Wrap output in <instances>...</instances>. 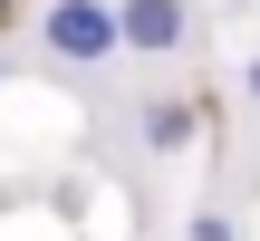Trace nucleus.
<instances>
[{
    "label": "nucleus",
    "mask_w": 260,
    "mask_h": 241,
    "mask_svg": "<svg viewBox=\"0 0 260 241\" xmlns=\"http://www.w3.org/2000/svg\"><path fill=\"white\" fill-rule=\"evenodd\" d=\"M125 126H135V145H145V155H154V164H174V155H183V145H193V135H203V106H193V97H183V87H145V97H135V116H125Z\"/></svg>",
    "instance_id": "7ed1b4c3"
},
{
    "label": "nucleus",
    "mask_w": 260,
    "mask_h": 241,
    "mask_svg": "<svg viewBox=\"0 0 260 241\" xmlns=\"http://www.w3.org/2000/svg\"><path fill=\"white\" fill-rule=\"evenodd\" d=\"M0 77H10V48H0Z\"/></svg>",
    "instance_id": "423d86ee"
},
{
    "label": "nucleus",
    "mask_w": 260,
    "mask_h": 241,
    "mask_svg": "<svg viewBox=\"0 0 260 241\" xmlns=\"http://www.w3.org/2000/svg\"><path fill=\"white\" fill-rule=\"evenodd\" d=\"M29 58L58 77H106L116 48V0H29Z\"/></svg>",
    "instance_id": "f257e3e1"
},
{
    "label": "nucleus",
    "mask_w": 260,
    "mask_h": 241,
    "mask_svg": "<svg viewBox=\"0 0 260 241\" xmlns=\"http://www.w3.org/2000/svg\"><path fill=\"white\" fill-rule=\"evenodd\" d=\"M193 0H116V48L125 58H183L193 48Z\"/></svg>",
    "instance_id": "f03ea898"
},
{
    "label": "nucleus",
    "mask_w": 260,
    "mask_h": 241,
    "mask_svg": "<svg viewBox=\"0 0 260 241\" xmlns=\"http://www.w3.org/2000/svg\"><path fill=\"white\" fill-rule=\"evenodd\" d=\"M241 106H251V116H260V48H251V58H241Z\"/></svg>",
    "instance_id": "39448f33"
},
{
    "label": "nucleus",
    "mask_w": 260,
    "mask_h": 241,
    "mask_svg": "<svg viewBox=\"0 0 260 241\" xmlns=\"http://www.w3.org/2000/svg\"><path fill=\"white\" fill-rule=\"evenodd\" d=\"M183 241H251V232H241V213H222V203H193V213H183Z\"/></svg>",
    "instance_id": "20e7f679"
}]
</instances>
